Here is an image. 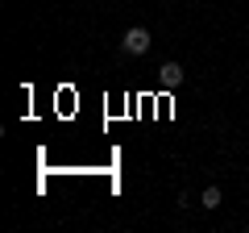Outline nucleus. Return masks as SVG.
Returning a JSON list of instances; mask_svg holds the SVG:
<instances>
[{"instance_id":"obj_2","label":"nucleus","mask_w":249,"mask_h":233,"mask_svg":"<svg viewBox=\"0 0 249 233\" xmlns=\"http://www.w3.org/2000/svg\"><path fill=\"white\" fill-rule=\"evenodd\" d=\"M183 79H187V71H183V63H175V58L158 67V83H162V88H166V92L183 88Z\"/></svg>"},{"instance_id":"obj_3","label":"nucleus","mask_w":249,"mask_h":233,"mask_svg":"<svg viewBox=\"0 0 249 233\" xmlns=\"http://www.w3.org/2000/svg\"><path fill=\"white\" fill-rule=\"evenodd\" d=\"M220 200H224V192L212 183V188H204V196H199V208H208V213H212V208H220Z\"/></svg>"},{"instance_id":"obj_1","label":"nucleus","mask_w":249,"mask_h":233,"mask_svg":"<svg viewBox=\"0 0 249 233\" xmlns=\"http://www.w3.org/2000/svg\"><path fill=\"white\" fill-rule=\"evenodd\" d=\"M150 46H154V38H150V29H145V25L124 29V38H121V54H133V58H142Z\"/></svg>"}]
</instances>
